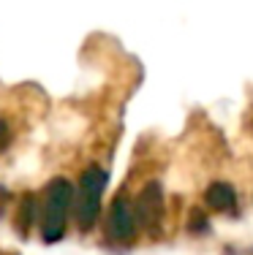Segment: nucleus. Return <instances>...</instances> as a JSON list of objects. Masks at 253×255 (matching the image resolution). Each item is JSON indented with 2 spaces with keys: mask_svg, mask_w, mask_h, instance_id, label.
Segmentation results:
<instances>
[{
  "mask_svg": "<svg viewBox=\"0 0 253 255\" xmlns=\"http://www.w3.org/2000/svg\"><path fill=\"white\" fill-rule=\"evenodd\" d=\"M76 190L71 187L68 179L55 177L44 187V209H41V236L46 245H55L63 239L65 223H68L71 201H74Z\"/></svg>",
  "mask_w": 253,
  "mask_h": 255,
  "instance_id": "1",
  "label": "nucleus"
},
{
  "mask_svg": "<svg viewBox=\"0 0 253 255\" xmlns=\"http://www.w3.org/2000/svg\"><path fill=\"white\" fill-rule=\"evenodd\" d=\"M136 223L147 231V234H158L161 223H164V190L158 182H147L142 187V193L136 196L134 204Z\"/></svg>",
  "mask_w": 253,
  "mask_h": 255,
  "instance_id": "3",
  "label": "nucleus"
},
{
  "mask_svg": "<svg viewBox=\"0 0 253 255\" xmlns=\"http://www.w3.org/2000/svg\"><path fill=\"white\" fill-rule=\"evenodd\" d=\"M5 204H8V190H5V187H0V215L5 212Z\"/></svg>",
  "mask_w": 253,
  "mask_h": 255,
  "instance_id": "9",
  "label": "nucleus"
},
{
  "mask_svg": "<svg viewBox=\"0 0 253 255\" xmlns=\"http://www.w3.org/2000/svg\"><path fill=\"white\" fill-rule=\"evenodd\" d=\"M136 212H134V204L128 201L125 196H117L109 206V212H106V236H109L112 242H120V245H125V242H131L136 236Z\"/></svg>",
  "mask_w": 253,
  "mask_h": 255,
  "instance_id": "4",
  "label": "nucleus"
},
{
  "mask_svg": "<svg viewBox=\"0 0 253 255\" xmlns=\"http://www.w3.org/2000/svg\"><path fill=\"white\" fill-rule=\"evenodd\" d=\"M106 190V171L101 166H90L82 171V179L76 185V196H74V217L79 231H90L95 226L101 215V198Z\"/></svg>",
  "mask_w": 253,
  "mask_h": 255,
  "instance_id": "2",
  "label": "nucleus"
},
{
  "mask_svg": "<svg viewBox=\"0 0 253 255\" xmlns=\"http://www.w3.org/2000/svg\"><path fill=\"white\" fill-rule=\"evenodd\" d=\"M188 231L196 236L207 234L210 231V223H207V215H204L202 209H191V220H188Z\"/></svg>",
  "mask_w": 253,
  "mask_h": 255,
  "instance_id": "7",
  "label": "nucleus"
},
{
  "mask_svg": "<svg viewBox=\"0 0 253 255\" xmlns=\"http://www.w3.org/2000/svg\"><path fill=\"white\" fill-rule=\"evenodd\" d=\"M33 215H35V198L33 196H25L22 198V209H19V217H16V226H19L22 234L30 231V223H33Z\"/></svg>",
  "mask_w": 253,
  "mask_h": 255,
  "instance_id": "6",
  "label": "nucleus"
},
{
  "mask_svg": "<svg viewBox=\"0 0 253 255\" xmlns=\"http://www.w3.org/2000/svg\"><path fill=\"white\" fill-rule=\"evenodd\" d=\"M8 144H11V128H8L5 120H0V152H3Z\"/></svg>",
  "mask_w": 253,
  "mask_h": 255,
  "instance_id": "8",
  "label": "nucleus"
},
{
  "mask_svg": "<svg viewBox=\"0 0 253 255\" xmlns=\"http://www.w3.org/2000/svg\"><path fill=\"white\" fill-rule=\"evenodd\" d=\"M204 204H207V209L221 212V215H234L237 212V193L229 182H213L204 190Z\"/></svg>",
  "mask_w": 253,
  "mask_h": 255,
  "instance_id": "5",
  "label": "nucleus"
}]
</instances>
